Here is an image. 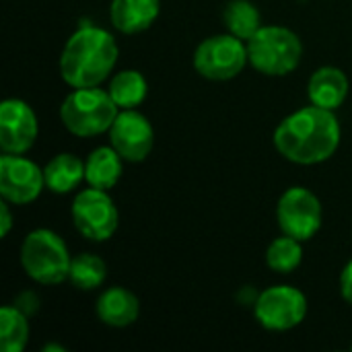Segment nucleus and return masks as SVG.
I'll list each match as a JSON object with an SVG mask.
<instances>
[{"label": "nucleus", "mask_w": 352, "mask_h": 352, "mask_svg": "<svg viewBox=\"0 0 352 352\" xmlns=\"http://www.w3.org/2000/svg\"><path fill=\"white\" fill-rule=\"evenodd\" d=\"M12 229V214H10V202H0V235L6 237Z\"/></svg>", "instance_id": "25"}, {"label": "nucleus", "mask_w": 352, "mask_h": 352, "mask_svg": "<svg viewBox=\"0 0 352 352\" xmlns=\"http://www.w3.org/2000/svg\"><path fill=\"white\" fill-rule=\"evenodd\" d=\"M41 351L43 352H66V349H64V346H60V344H45Z\"/></svg>", "instance_id": "26"}, {"label": "nucleus", "mask_w": 352, "mask_h": 352, "mask_svg": "<svg viewBox=\"0 0 352 352\" xmlns=\"http://www.w3.org/2000/svg\"><path fill=\"white\" fill-rule=\"evenodd\" d=\"M248 56L254 70L264 76H287L297 70L303 58L299 35L283 25H262L248 41Z\"/></svg>", "instance_id": "5"}, {"label": "nucleus", "mask_w": 352, "mask_h": 352, "mask_svg": "<svg viewBox=\"0 0 352 352\" xmlns=\"http://www.w3.org/2000/svg\"><path fill=\"white\" fill-rule=\"evenodd\" d=\"M351 91V82L344 70L338 66H322L307 80L309 103L324 109H340Z\"/></svg>", "instance_id": "14"}, {"label": "nucleus", "mask_w": 352, "mask_h": 352, "mask_svg": "<svg viewBox=\"0 0 352 352\" xmlns=\"http://www.w3.org/2000/svg\"><path fill=\"white\" fill-rule=\"evenodd\" d=\"M107 136L126 163H142L155 146V128L138 109H120Z\"/></svg>", "instance_id": "11"}, {"label": "nucleus", "mask_w": 352, "mask_h": 352, "mask_svg": "<svg viewBox=\"0 0 352 352\" xmlns=\"http://www.w3.org/2000/svg\"><path fill=\"white\" fill-rule=\"evenodd\" d=\"M124 159L122 155L111 146H97L89 153L85 159V182L91 188L99 190H111L118 186V182L124 175Z\"/></svg>", "instance_id": "16"}, {"label": "nucleus", "mask_w": 352, "mask_h": 352, "mask_svg": "<svg viewBox=\"0 0 352 352\" xmlns=\"http://www.w3.org/2000/svg\"><path fill=\"white\" fill-rule=\"evenodd\" d=\"M45 190L54 194H70L85 182V161L72 153H58L45 167Z\"/></svg>", "instance_id": "17"}, {"label": "nucleus", "mask_w": 352, "mask_h": 352, "mask_svg": "<svg viewBox=\"0 0 352 352\" xmlns=\"http://www.w3.org/2000/svg\"><path fill=\"white\" fill-rule=\"evenodd\" d=\"M95 316L107 328H128L140 316L138 297L126 287H109L95 301Z\"/></svg>", "instance_id": "13"}, {"label": "nucleus", "mask_w": 352, "mask_h": 352, "mask_svg": "<svg viewBox=\"0 0 352 352\" xmlns=\"http://www.w3.org/2000/svg\"><path fill=\"white\" fill-rule=\"evenodd\" d=\"M29 342V316L14 303L0 309V351L23 352Z\"/></svg>", "instance_id": "20"}, {"label": "nucleus", "mask_w": 352, "mask_h": 352, "mask_svg": "<svg viewBox=\"0 0 352 352\" xmlns=\"http://www.w3.org/2000/svg\"><path fill=\"white\" fill-rule=\"evenodd\" d=\"M194 70L214 82H225L237 78L250 64L248 41L235 37L233 33H219L202 39L194 50L192 58Z\"/></svg>", "instance_id": "6"}, {"label": "nucleus", "mask_w": 352, "mask_h": 352, "mask_svg": "<svg viewBox=\"0 0 352 352\" xmlns=\"http://www.w3.org/2000/svg\"><path fill=\"white\" fill-rule=\"evenodd\" d=\"M72 256L66 241L52 229H33L21 243V266L25 274L43 287L68 280Z\"/></svg>", "instance_id": "4"}, {"label": "nucleus", "mask_w": 352, "mask_h": 352, "mask_svg": "<svg viewBox=\"0 0 352 352\" xmlns=\"http://www.w3.org/2000/svg\"><path fill=\"white\" fill-rule=\"evenodd\" d=\"M342 128L336 111L309 103L289 113L274 130L276 153L295 165H320L332 159L340 146Z\"/></svg>", "instance_id": "1"}, {"label": "nucleus", "mask_w": 352, "mask_h": 352, "mask_svg": "<svg viewBox=\"0 0 352 352\" xmlns=\"http://www.w3.org/2000/svg\"><path fill=\"white\" fill-rule=\"evenodd\" d=\"M223 23L229 33L235 37L250 41L262 29V14L260 8L252 0H231L223 10Z\"/></svg>", "instance_id": "19"}, {"label": "nucleus", "mask_w": 352, "mask_h": 352, "mask_svg": "<svg viewBox=\"0 0 352 352\" xmlns=\"http://www.w3.org/2000/svg\"><path fill=\"white\" fill-rule=\"evenodd\" d=\"M74 229L89 241H109L120 225V210L107 190L85 188L80 190L70 206Z\"/></svg>", "instance_id": "7"}, {"label": "nucleus", "mask_w": 352, "mask_h": 352, "mask_svg": "<svg viewBox=\"0 0 352 352\" xmlns=\"http://www.w3.org/2000/svg\"><path fill=\"white\" fill-rule=\"evenodd\" d=\"M39 136V122L33 107L16 97L0 105V148L8 155H25Z\"/></svg>", "instance_id": "12"}, {"label": "nucleus", "mask_w": 352, "mask_h": 352, "mask_svg": "<svg viewBox=\"0 0 352 352\" xmlns=\"http://www.w3.org/2000/svg\"><path fill=\"white\" fill-rule=\"evenodd\" d=\"M324 221V208L320 198L303 186L285 190L276 202V223L280 233L299 241H309L318 235Z\"/></svg>", "instance_id": "9"}, {"label": "nucleus", "mask_w": 352, "mask_h": 352, "mask_svg": "<svg viewBox=\"0 0 352 352\" xmlns=\"http://www.w3.org/2000/svg\"><path fill=\"white\" fill-rule=\"evenodd\" d=\"M107 91L120 109H138L148 95V82L140 70L128 68L111 76Z\"/></svg>", "instance_id": "18"}, {"label": "nucleus", "mask_w": 352, "mask_h": 352, "mask_svg": "<svg viewBox=\"0 0 352 352\" xmlns=\"http://www.w3.org/2000/svg\"><path fill=\"white\" fill-rule=\"evenodd\" d=\"M301 262H303V241L285 233L270 241L266 250V264L272 272L291 274L301 266Z\"/></svg>", "instance_id": "22"}, {"label": "nucleus", "mask_w": 352, "mask_h": 352, "mask_svg": "<svg viewBox=\"0 0 352 352\" xmlns=\"http://www.w3.org/2000/svg\"><path fill=\"white\" fill-rule=\"evenodd\" d=\"M45 190L43 167L25 155H8L0 157V196L2 200L14 206H27L35 202Z\"/></svg>", "instance_id": "10"}, {"label": "nucleus", "mask_w": 352, "mask_h": 352, "mask_svg": "<svg viewBox=\"0 0 352 352\" xmlns=\"http://www.w3.org/2000/svg\"><path fill=\"white\" fill-rule=\"evenodd\" d=\"M120 47L111 31L80 21L60 54V76L70 89L99 87L118 64Z\"/></svg>", "instance_id": "2"}, {"label": "nucleus", "mask_w": 352, "mask_h": 352, "mask_svg": "<svg viewBox=\"0 0 352 352\" xmlns=\"http://www.w3.org/2000/svg\"><path fill=\"white\" fill-rule=\"evenodd\" d=\"M340 295H342V299L352 305V260L346 262V266L342 268V272H340Z\"/></svg>", "instance_id": "24"}, {"label": "nucleus", "mask_w": 352, "mask_h": 352, "mask_svg": "<svg viewBox=\"0 0 352 352\" xmlns=\"http://www.w3.org/2000/svg\"><path fill=\"white\" fill-rule=\"evenodd\" d=\"M120 107L111 99L107 89L85 87L72 89L60 105L62 126L78 138H93L107 134Z\"/></svg>", "instance_id": "3"}, {"label": "nucleus", "mask_w": 352, "mask_h": 352, "mask_svg": "<svg viewBox=\"0 0 352 352\" xmlns=\"http://www.w3.org/2000/svg\"><path fill=\"white\" fill-rule=\"evenodd\" d=\"M105 278H107V264L97 254L82 252L72 258L68 280L74 289L89 293L99 289L105 283Z\"/></svg>", "instance_id": "21"}, {"label": "nucleus", "mask_w": 352, "mask_h": 352, "mask_svg": "<svg viewBox=\"0 0 352 352\" xmlns=\"http://www.w3.org/2000/svg\"><path fill=\"white\" fill-rule=\"evenodd\" d=\"M309 303L303 291L293 285H272L254 303L256 322L270 332H289L303 324Z\"/></svg>", "instance_id": "8"}, {"label": "nucleus", "mask_w": 352, "mask_h": 352, "mask_svg": "<svg viewBox=\"0 0 352 352\" xmlns=\"http://www.w3.org/2000/svg\"><path fill=\"white\" fill-rule=\"evenodd\" d=\"M161 14V0H111L109 23L124 35H138Z\"/></svg>", "instance_id": "15"}, {"label": "nucleus", "mask_w": 352, "mask_h": 352, "mask_svg": "<svg viewBox=\"0 0 352 352\" xmlns=\"http://www.w3.org/2000/svg\"><path fill=\"white\" fill-rule=\"evenodd\" d=\"M14 305H16L25 316H31V314H37V309H39V297H37L33 291H25V293H21V295L14 299Z\"/></svg>", "instance_id": "23"}]
</instances>
